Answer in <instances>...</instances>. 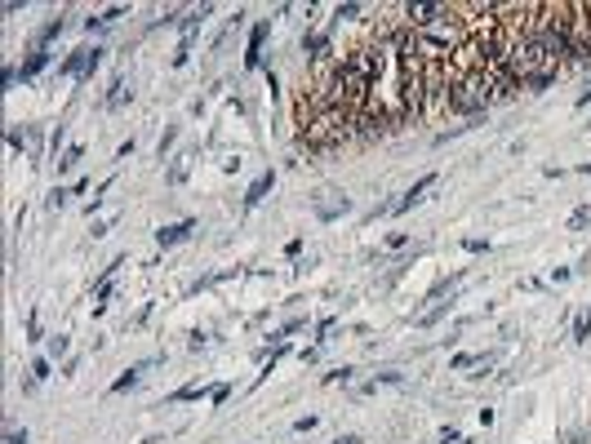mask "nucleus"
<instances>
[{
    "instance_id": "obj_14",
    "label": "nucleus",
    "mask_w": 591,
    "mask_h": 444,
    "mask_svg": "<svg viewBox=\"0 0 591 444\" xmlns=\"http://www.w3.org/2000/svg\"><path fill=\"white\" fill-rule=\"evenodd\" d=\"M58 32H63V18H58V22H49V27H45V32H40V45H49V40H53V36H58Z\"/></svg>"
},
{
    "instance_id": "obj_2",
    "label": "nucleus",
    "mask_w": 591,
    "mask_h": 444,
    "mask_svg": "<svg viewBox=\"0 0 591 444\" xmlns=\"http://www.w3.org/2000/svg\"><path fill=\"white\" fill-rule=\"evenodd\" d=\"M400 13H405V22L418 32V27L440 22L445 13H449V5H440V0H409V5H400Z\"/></svg>"
},
{
    "instance_id": "obj_9",
    "label": "nucleus",
    "mask_w": 591,
    "mask_h": 444,
    "mask_svg": "<svg viewBox=\"0 0 591 444\" xmlns=\"http://www.w3.org/2000/svg\"><path fill=\"white\" fill-rule=\"evenodd\" d=\"M80 156H84V147H67V151H63V160H58V169H76Z\"/></svg>"
},
{
    "instance_id": "obj_17",
    "label": "nucleus",
    "mask_w": 591,
    "mask_h": 444,
    "mask_svg": "<svg viewBox=\"0 0 591 444\" xmlns=\"http://www.w3.org/2000/svg\"><path fill=\"white\" fill-rule=\"evenodd\" d=\"M5 444H27V431H9V436H5Z\"/></svg>"
},
{
    "instance_id": "obj_13",
    "label": "nucleus",
    "mask_w": 591,
    "mask_h": 444,
    "mask_svg": "<svg viewBox=\"0 0 591 444\" xmlns=\"http://www.w3.org/2000/svg\"><path fill=\"white\" fill-rule=\"evenodd\" d=\"M587 333H591V320H587V315H578V320H573V338L587 342Z\"/></svg>"
},
{
    "instance_id": "obj_12",
    "label": "nucleus",
    "mask_w": 591,
    "mask_h": 444,
    "mask_svg": "<svg viewBox=\"0 0 591 444\" xmlns=\"http://www.w3.org/2000/svg\"><path fill=\"white\" fill-rule=\"evenodd\" d=\"M67 200H72V191H63V187H53V191H49V209H63Z\"/></svg>"
},
{
    "instance_id": "obj_4",
    "label": "nucleus",
    "mask_w": 591,
    "mask_h": 444,
    "mask_svg": "<svg viewBox=\"0 0 591 444\" xmlns=\"http://www.w3.org/2000/svg\"><path fill=\"white\" fill-rule=\"evenodd\" d=\"M431 187H436V174H427V178H418V183H414L409 191H405V196H400L396 204H391V214H409V209H414V204H418L422 196H427V191H431Z\"/></svg>"
},
{
    "instance_id": "obj_11",
    "label": "nucleus",
    "mask_w": 591,
    "mask_h": 444,
    "mask_svg": "<svg viewBox=\"0 0 591 444\" xmlns=\"http://www.w3.org/2000/svg\"><path fill=\"white\" fill-rule=\"evenodd\" d=\"M125 103V80H111V93H107V107H120Z\"/></svg>"
},
{
    "instance_id": "obj_7",
    "label": "nucleus",
    "mask_w": 591,
    "mask_h": 444,
    "mask_svg": "<svg viewBox=\"0 0 591 444\" xmlns=\"http://www.w3.org/2000/svg\"><path fill=\"white\" fill-rule=\"evenodd\" d=\"M262 36H267V22L253 27V36H249V53H245V63L249 67H258V53H262Z\"/></svg>"
},
{
    "instance_id": "obj_1",
    "label": "nucleus",
    "mask_w": 591,
    "mask_h": 444,
    "mask_svg": "<svg viewBox=\"0 0 591 444\" xmlns=\"http://www.w3.org/2000/svg\"><path fill=\"white\" fill-rule=\"evenodd\" d=\"M494 103V85H489L485 67H467V72H454L449 67V107L458 116H476Z\"/></svg>"
},
{
    "instance_id": "obj_8",
    "label": "nucleus",
    "mask_w": 591,
    "mask_h": 444,
    "mask_svg": "<svg viewBox=\"0 0 591 444\" xmlns=\"http://www.w3.org/2000/svg\"><path fill=\"white\" fill-rule=\"evenodd\" d=\"M267 191H272V174H262V178H258V183H253V187H249V196H245V204H249V209H253V204H258V200L267 196Z\"/></svg>"
},
{
    "instance_id": "obj_16",
    "label": "nucleus",
    "mask_w": 591,
    "mask_h": 444,
    "mask_svg": "<svg viewBox=\"0 0 591 444\" xmlns=\"http://www.w3.org/2000/svg\"><path fill=\"white\" fill-rule=\"evenodd\" d=\"M63 351H67V338H63V333H58V338H53V342H49V355H63Z\"/></svg>"
},
{
    "instance_id": "obj_6",
    "label": "nucleus",
    "mask_w": 591,
    "mask_h": 444,
    "mask_svg": "<svg viewBox=\"0 0 591 444\" xmlns=\"http://www.w3.org/2000/svg\"><path fill=\"white\" fill-rule=\"evenodd\" d=\"M45 67H49V53H45V49H36L32 58L23 63V72H18V76H23V80H36L40 72H45Z\"/></svg>"
},
{
    "instance_id": "obj_3",
    "label": "nucleus",
    "mask_w": 591,
    "mask_h": 444,
    "mask_svg": "<svg viewBox=\"0 0 591 444\" xmlns=\"http://www.w3.org/2000/svg\"><path fill=\"white\" fill-rule=\"evenodd\" d=\"M98 63H103V49H98V45H94V49L84 45V49H76L72 58L63 63V72H67V76H80V80H84V76H89V72H94Z\"/></svg>"
},
{
    "instance_id": "obj_15",
    "label": "nucleus",
    "mask_w": 591,
    "mask_h": 444,
    "mask_svg": "<svg viewBox=\"0 0 591 444\" xmlns=\"http://www.w3.org/2000/svg\"><path fill=\"white\" fill-rule=\"evenodd\" d=\"M32 378H36V382L49 378V360H36V365H32Z\"/></svg>"
},
{
    "instance_id": "obj_10",
    "label": "nucleus",
    "mask_w": 591,
    "mask_h": 444,
    "mask_svg": "<svg viewBox=\"0 0 591 444\" xmlns=\"http://www.w3.org/2000/svg\"><path fill=\"white\" fill-rule=\"evenodd\" d=\"M138 373H143V365H138V369H129L125 378H116V382H111V391H129V386L138 382Z\"/></svg>"
},
{
    "instance_id": "obj_18",
    "label": "nucleus",
    "mask_w": 591,
    "mask_h": 444,
    "mask_svg": "<svg viewBox=\"0 0 591 444\" xmlns=\"http://www.w3.org/2000/svg\"><path fill=\"white\" fill-rule=\"evenodd\" d=\"M333 444H360V440H356V436H338Z\"/></svg>"
},
{
    "instance_id": "obj_19",
    "label": "nucleus",
    "mask_w": 591,
    "mask_h": 444,
    "mask_svg": "<svg viewBox=\"0 0 591 444\" xmlns=\"http://www.w3.org/2000/svg\"><path fill=\"white\" fill-rule=\"evenodd\" d=\"M587 22H591V5H587Z\"/></svg>"
},
{
    "instance_id": "obj_5",
    "label": "nucleus",
    "mask_w": 591,
    "mask_h": 444,
    "mask_svg": "<svg viewBox=\"0 0 591 444\" xmlns=\"http://www.w3.org/2000/svg\"><path fill=\"white\" fill-rule=\"evenodd\" d=\"M191 231H196V222H174V227L156 231V240H160V244H178V240H187Z\"/></svg>"
}]
</instances>
